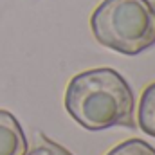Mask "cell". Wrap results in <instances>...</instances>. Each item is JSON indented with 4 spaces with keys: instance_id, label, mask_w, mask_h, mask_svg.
Listing matches in <instances>:
<instances>
[{
    "instance_id": "obj_1",
    "label": "cell",
    "mask_w": 155,
    "mask_h": 155,
    "mask_svg": "<svg viewBox=\"0 0 155 155\" xmlns=\"http://www.w3.org/2000/svg\"><path fill=\"white\" fill-rule=\"evenodd\" d=\"M65 110L87 130L135 128V96L117 71L101 67L79 72L65 90Z\"/></svg>"
},
{
    "instance_id": "obj_2",
    "label": "cell",
    "mask_w": 155,
    "mask_h": 155,
    "mask_svg": "<svg viewBox=\"0 0 155 155\" xmlns=\"http://www.w3.org/2000/svg\"><path fill=\"white\" fill-rule=\"evenodd\" d=\"M94 38L103 47L135 56L155 43L153 0H103L90 16Z\"/></svg>"
},
{
    "instance_id": "obj_3",
    "label": "cell",
    "mask_w": 155,
    "mask_h": 155,
    "mask_svg": "<svg viewBox=\"0 0 155 155\" xmlns=\"http://www.w3.org/2000/svg\"><path fill=\"white\" fill-rule=\"evenodd\" d=\"M27 139L18 119L7 110H0V155H25Z\"/></svg>"
},
{
    "instance_id": "obj_4",
    "label": "cell",
    "mask_w": 155,
    "mask_h": 155,
    "mask_svg": "<svg viewBox=\"0 0 155 155\" xmlns=\"http://www.w3.org/2000/svg\"><path fill=\"white\" fill-rule=\"evenodd\" d=\"M137 126L155 137V83L148 85L139 99V108H137Z\"/></svg>"
},
{
    "instance_id": "obj_5",
    "label": "cell",
    "mask_w": 155,
    "mask_h": 155,
    "mask_svg": "<svg viewBox=\"0 0 155 155\" xmlns=\"http://www.w3.org/2000/svg\"><path fill=\"white\" fill-rule=\"evenodd\" d=\"M107 155H155V148L143 139H128L114 146Z\"/></svg>"
},
{
    "instance_id": "obj_6",
    "label": "cell",
    "mask_w": 155,
    "mask_h": 155,
    "mask_svg": "<svg viewBox=\"0 0 155 155\" xmlns=\"http://www.w3.org/2000/svg\"><path fill=\"white\" fill-rule=\"evenodd\" d=\"M25 155H72V153L67 148H63L61 144H58V143L47 139L43 134H40V139L36 141V144L31 150H27Z\"/></svg>"
}]
</instances>
